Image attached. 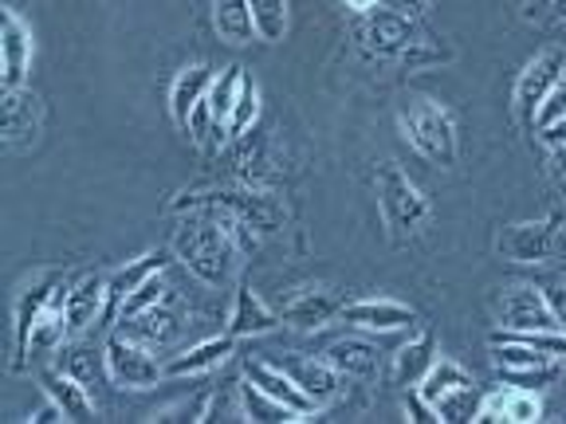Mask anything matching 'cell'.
I'll return each mask as SVG.
<instances>
[{"mask_svg": "<svg viewBox=\"0 0 566 424\" xmlns=\"http://www.w3.org/2000/svg\"><path fill=\"white\" fill-rule=\"evenodd\" d=\"M240 252L244 247L232 240V232L221 224V216L201 209V216L181 221L174 232V256L189 275L205 283V287H224L237 275Z\"/></svg>", "mask_w": 566, "mask_h": 424, "instance_id": "1", "label": "cell"}, {"mask_svg": "<svg viewBox=\"0 0 566 424\" xmlns=\"http://www.w3.org/2000/svg\"><path fill=\"white\" fill-rule=\"evenodd\" d=\"M169 209L174 212L209 209V212H217L221 221L240 224V229L256 232V236H272V232H280L283 221H287L283 204L275 201L272 193H264V189H205V193H181Z\"/></svg>", "mask_w": 566, "mask_h": 424, "instance_id": "2", "label": "cell"}, {"mask_svg": "<svg viewBox=\"0 0 566 424\" xmlns=\"http://www.w3.org/2000/svg\"><path fill=\"white\" fill-rule=\"evenodd\" d=\"M374 189H378V212L389 232V244L406 247L429 224V212H433L429 197L417 189V181L398 161H381L378 173H374Z\"/></svg>", "mask_w": 566, "mask_h": 424, "instance_id": "3", "label": "cell"}, {"mask_svg": "<svg viewBox=\"0 0 566 424\" xmlns=\"http://www.w3.org/2000/svg\"><path fill=\"white\" fill-rule=\"evenodd\" d=\"M398 126H401V134H406V141L421 153V158H429L433 166H444V169L457 166V158H460L457 123H452V115L437 103V98L413 95L406 106H401Z\"/></svg>", "mask_w": 566, "mask_h": 424, "instance_id": "4", "label": "cell"}, {"mask_svg": "<svg viewBox=\"0 0 566 424\" xmlns=\"http://www.w3.org/2000/svg\"><path fill=\"white\" fill-rule=\"evenodd\" d=\"M417 393L437 409V421H476L480 401H476V389H472L469 370L449 362V358H441L429 370V378L417 385Z\"/></svg>", "mask_w": 566, "mask_h": 424, "instance_id": "5", "label": "cell"}, {"mask_svg": "<svg viewBox=\"0 0 566 424\" xmlns=\"http://www.w3.org/2000/svg\"><path fill=\"white\" fill-rule=\"evenodd\" d=\"M492 362H495V373H500L507 385H520V389L551 385V381L558 378V370H563V358L539 350V346L512 342V338H492Z\"/></svg>", "mask_w": 566, "mask_h": 424, "instance_id": "6", "label": "cell"}, {"mask_svg": "<svg viewBox=\"0 0 566 424\" xmlns=\"http://www.w3.org/2000/svg\"><path fill=\"white\" fill-rule=\"evenodd\" d=\"M106 373L118 389H154L166 378V362L154 358V350L138 338H126L123 330L106 338Z\"/></svg>", "mask_w": 566, "mask_h": 424, "instance_id": "7", "label": "cell"}, {"mask_svg": "<svg viewBox=\"0 0 566 424\" xmlns=\"http://www.w3.org/2000/svg\"><path fill=\"white\" fill-rule=\"evenodd\" d=\"M424 35V28L417 24L409 12L401 9H370L363 17V28H358V40H363V47L370 55H378V60H398L409 52V47L417 44Z\"/></svg>", "mask_w": 566, "mask_h": 424, "instance_id": "8", "label": "cell"}, {"mask_svg": "<svg viewBox=\"0 0 566 424\" xmlns=\"http://www.w3.org/2000/svg\"><path fill=\"white\" fill-rule=\"evenodd\" d=\"M63 287H67L63 272H44V275H35L24 292L17 295V303H12V365H17V370L28 365V346H32L35 322H40L48 303H52Z\"/></svg>", "mask_w": 566, "mask_h": 424, "instance_id": "9", "label": "cell"}, {"mask_svg": "<svg viewBox=\"0 0 566 424\" xmlns=\"http://www.w3.org/2000/svg\"><path fill=\"white\" fill-rule=\"evenodd\" d=\"M495 318L500 327L515 330V335H527V330H558V318L551 310L547 295H543L539 283H512L495 295Z\"/></svg>", "mask_w": 566, "mask_h": 424, "instance_id": "10", "label": "cell"}, {"mask_svg": "<svg viewBox=\"0 0 566 424\" xmlns=\"http://www.w3.org/2000/svg\"><path fill=\"white\" fill-rule=\"evenodd\" d=\"M495 247L512 264H551V259L566 252V229H558V221L512 224V229L500 232Z\"/></svg>", "mask_w": 566, "mask_h": 424, "instance_id": "11", "label": "cell"}, {"mask_svg": "<svg viewBox=\"0 0 566 424\" xmlns=\"http://www.w3.org/2000/svg\"><path fill=\"white\" fill-rule=\"evenodd\" d=\"M566 75V55L563 52H543L535 55V60L527 63V67L520 71V80H515V115H520L523 126H531L535 130V118H539L543 103L551 98V91L563 83Z\"/></svg>", "mask_w": 566, "mask_h": 424, "instance_id": "12", "label": "cell"}, {"mask_svg": "<svg viewBox=\"0 0 566 424\" xmlns=\"http://www.w3.org/2000/svg\"><path fill=\"white\" fill-rule=\"evenodd\" d=\"M44 126V110L40 98L24 87L0 91V130H4V150H28L40 138Z\"/></svg>", "mask_w": 566, "mask_h": 424, "instance_id": "13", "label": "cell"}, {"mask_svg": "<svg viewBox=\"0 0 566 424\" xmlns=\"http://www.w3.org/2000/svg\"><path fill=\"white\" fill-rule=\"evenodd\" d=\"M32 67V28L20 20L17 9L0 12V91L24 87Z\"/></svg>", "mask_w": 566, "mask_h": 424, "instance_id": "14", "label": "cell"}, {"mask_svg": "<svg viewBox=\"0 0 566 424\" xmlns=\"http://www.w3.org/2000/svg\"><path fill=\"white\" fill-rule=\"evenodd\" d=\"M338 318H343V322H350V327H358V330H370V335H394V330L413 327L417 310L406 307V303H398V299H386V295H378V299L346 303Z\"/></svg>", "mask_w": 566, "mask_h": 424, "instance_id": "15", "label": "cell"}, {"mask_svg": "<svg viewBox=\"0 0 566 424\" xmlns=\"http://www.w3.org/2000/svg\"><path fill=\"white\" fill-rule=\"evenodd\" d=\"M67 338H80L106 318V275L87 272L67 287Z\"/></svg>", "mask_w": 566, "mask_h": 424, "instance_id": "16", "label": "cell"}, {"mask_svg": "<svg viewBox=\"0 0 566 424\" xmlns=\"http://www.w3.org/2000/svg\"><path fill=\"white\" fill-rule=\"evenodd\" d=\"M166 267H169V247H150L146 256L130 259L126 267H118V272L106 275V318L115 322V315H118V307H123L126 295L138 292L142 283L150 279V275L166 272Z\"/></svg>", "mask_w": 566, "mask_h": 424, "instance_id": "17", "label": "cell"}, {"mask_svg": "<svg viewBox=\"0 0 566 424\" xmlns=\"http://www.w3.org/2000/svg\"><path fill=\"white\" fill-rule=\"evenodd\" d=\"M343 295L338 287H307V292L295 295L287 307H283V322L295 330H323L335 315H343Z\"/></svg>", "mask_w": 566, "mask_h": 424, "instance_id": "18", "label": "cell"}, {"mask_svg": "<svg viewBox=\"0 0 566 424\" xmlns=\"http://www.w3.org/2000/svg\"><path fill=\"white\" fill-rule=\"evenodd\" d=\"M283 327V315H275L260 292L252 283H240L237 287V299H232V310H229V335L232 338H256V335H268V330Z\"/></svg>", "mask_w": 566, "mask_h": 424, "instance_id": "19", "label": "cell"}, {"mask_svg": "<svg viewBox=\"0 0 566 424\" xmlns=\"http://www.w3.org/2000/svg\"><path fill=\"white\" fill-rule=\"evenodd\" d=\"M244 378L252 381V385H260L268 393V398H275V401H283L287 409H295V413H303V416H311L315 413V401L303 393L300 385H295V378L283 365H272V362H260V358H248L244 362Z\"/></svg>", "mask_w": 566, "mask_h": 424, "instance_id": "20", "label": "cell"}, {"mask_svg": "<svg viewBox=\"0 0 566 424\" xmlns=\"http://www.w3.org/2000/svg\"><path fill=\"white\" fill-rule=\"evenodd\" d=\"M441 362L437 358V338L424 330V335H417L413 342H406L398 353H394V365H389V385L398 389H417L424 378H429V370Z\"/></svg>", "mask_w": 566, "mask_h": 424, "instance_id": "21", "label": "cell"}, {"mask_svg": "<svg viewBox=\"0 0 566 424\" xmlns=\"http://www.w3.org/2000/svg\"><path fill=\"white\" fill-rule=\"evenodd\" d=\"M283 370L292 373L295 385H300L318 409L331 405V401L338 398V389H343V373H338L327 358H287Z\"/></svg>", "mask_w": 566, "mask_h": 424, "instance_id": "22", "label": "cell"}, {"mask_svg": "<svg viewBox=\"0 0 566 424\" xmlns=\"http://www.w3.org/2000/svg\"><path fill=\"white\" fill-rule=\"evenodd\" d=\"M232 346L237 338L221 335V338H205V342L189 346V350L174 353L166 362V378H201V373H212L217 365H224L232 358Z\"/></svg>", "mask_w": 566, "mask_h": 424, "instance_id": "23", "label": "cell"}, {"mask_svg": "<svg viewBox=\"0 0 566 424\" xmlns=\"http://www.w3.org/2000/svg\"><path fill=\"white\" fill-rule=\"evenodd\" d=\"M212 80H217V75H212L209 63H189V67L174 80V87H169V115H174V123L181 126V130L189 126L197 106L209 98Z\"/></svg>", "mask_w": 566, "mask_h": 424, "instance_id": "24", "label": "cell"}, {"mask_svg": "<svg viewBox=\"0 0 566 424\" xmlns=\"http://www.w3.org/2000/svg\"><path fill=\"white\" fill-rule=\"evenodd\" d=\"M115 330H123L126 338H138V342H146L150 350H161V346H169L177 335H181V315H177L169 303H158V307L142 310V315L118 322Z\"/></svg>", "mask_w": 566, "mask_h": 424, "instance_id": "25", "label": "cell"}, {"mask_svg": "<svg viewBox=\"0 0 566 424\" xmlns=\"http://www.w3.org/2000/svg\"><path fill=\"white\" fill-rule=\"evenodd\" d=\"M40 385H44V393L55 401V405L63 409V416L67 421H95V401H91V389L83 385L80 378H71L67 370H44L40 373Z\"/></svg>", "mask_w": 566, "mask_h": 424, "instance_id": "26", "label": "cell"}, {"mask_svg": "<svg viewBox=\"0 0 566 424\" xmlns=\"http://www.w3.org/2000/svg\"><path fill=\"white\" fill-rule=\"evenodd\" d=\"M327 362L335 365L343 378H354V381H374L381 370L378 346L366 342V338H338L327 350Z\"/></svg>", "mask_w": 566, "mask_h": 424, "instance_id": "27", "label": "cell"}, {"mask_svg": "<svg viewBox=\"0 0 566 424\" xmlns=\"http://www.w3.org/2000/svg\"><path fill=\"white\" fill-rule=\"evenodd\" d=\"M55 353H60V370H67L71 378H80L87 389H95L98 378H111V373H106V346L95 350V346L83 342V335L67 338Z\"/></svg>", "mask_w": 566, "mask_h": 424, "instance_id": "28", "label": "cell"}, {"mask_svg": "<svg viewBox=\"0 0 566 424\" xmlns=\"http://www.w3.org/2000/svg\"><path fill=\"white\" fill-rule=\"evenodd\" d=\"M212 28L224 44L244 47L256 35V20H252V4L248 0H212Z\"/></svg>", "mask_w": 566, "mask_h": 424, "instance_id": "29", "label": "cell"}, {"mask_svg": "<svg viewBox=\"0 0 566 424\" xmlns=\"http://www.w3.org/2000/svg\"><path fill=\"white\" fill-rule=\"evenodd\" d=\"M240 405H244V421H260V424H295L303 421V413L287 409L283 401L268 398L264 389L252 385V381H240Z\"/></svg>", "mask_w": 566, "mask_h": 424, "instance_id": "30", "label": "cell"}, {"mask_svg": "<svg viewBox=\"0 0 566 424\" xmlns=\"http://www.w3.org/2000/svg\"><path fill=\"white\" fill-rule=\"evenodd\" d=\"M240 87H244V67H224L217 80H212L209 87V110H212V123H217V130L229 134V118H232V106H237L240 98Z\"/></svg>", "mask_w": 566, "mask_h": 424, "instance_id": "31", "label": "cell"}, {"mask_svg": "<svg viewBox=\"0 0 566 424\" xmlns=\"http://www.w3.org/2000/svg\"><path fill=\"white\" fill-rule=\"evenodd\" d=\"M248 4H252V20H256V40L280 44L292 28V4L287 0H248Z\"/></svg>", "mask_w": 566, "mask_h": 424, "instance_id": "32", "label": "cell"}, {"mask_svg": "<svg viewBox=\"0 0 566 424\" xmlns=\"http://www.w3.org/2000/svg\"><path fill=\"white\" fill-rule=\"evenodd\" d=\"M169 299V283H166V275H150V279L142 283L138 292H130L123 299V307H118V315H115V327L118 322H126V318H134V315H142V310H150V307H158V303H166Z\"/></svg>", "mask_w": 566, "mask_h": 424, "instance_id": "33", "label": "cell"}, {"mask_svg": "<svg viewBox=\"0 0 566 424\" xmlns=\"http://www.w3.org/2000/svg\"><path fill=\"white\" fill-rule=\"evenodd\" d=\"M256 115H260V87L244 75V87H240V98H237V106H232V118H229L232 138H244V134L252 130V123H256Z\"/></svg>", "mask_w": 566, "mask_h": 424, "instance_id": "34", "label": "cell"}, {"mask_svg": "<svg viewBox=\"0 0 566 424\" xmlns=\"http://www.w3.org/2000/svg\"><path fill=\"white\" fill-rule=\"evenodd\" d=\"M507 385V381H504ZM507 421L512 424H535L543 421V401L535 389H520V385H507Z\"/></svg>", "mask_w": 566, "mask_h": 424, "instance_id": "35", "label": "cell"}, {"mask_svg": "<svg viewBox=\"0 0 566 424\" xmlns=\"http://www.w3.org/2000/svg\"><path fill=\"white\" fill-rule=\"evenodd\" d=\"M523 20L539 28L566 24V0H527V4H523Z\"/></svg>", "mask_w": 566, "mask_h": 424, "instance_id": "36", "label": "cell"}, {"mask_svg": "<svg viewBox=\"0 0 566 424\" xmlns=\"http://www.w3.org/2000/svg\"><path fill=\"white\" fill-rule=\"evenodd\" d=\"M539 287H543V295H547L551 310H555L558 330H566V279L558 275V279H547V283H539Z\"/></svg>", "mask_w": 566, "mask_h": 424, "instance_id": "37", "label": "cell"}, {"mask_svg": "<svg viewBox=\"0 0 566 424\" xmlns=\"http://www.w3.org/2000/svg\"><path fill=\"white\" fill-rule=\"evenodd\" d=\"M563 115H566V83H558V87L551 91L547 103H543L539 118H535V130H539V126H547V123H555V118H563Z\"/></svg>", "mask_w": 566, "mask_h": 424, "instance_id": "38", "label": "cell"}, {"mask_svg": "<svg viewBox=\"0 0 566 424\" xmlns=\"http://www.w3.org/2000/svg\"><path fill=\"white\" fill-rule=\"evenodd\" d=\"M539 141L547 146V150H566V115L547 126H539Z\"/></svg>", "mask_w": 566, "mask_h": 424, "instance_id": "39", "label": "cell"}, {"mask_svg": "<svg viewBox=\"0 0 566 424\" xmlns=\"http://www.w3.org/2000/svg\"><path fill=\"white\" fill-rule=\"evenodd\" d=\"M406 413H409V421H437V409L429 405L421 393H409V398H406Z\"/></svg>", "mask_w": 566, "mask_h": 424, "instance_id": "40", "label": "cell"}, {"mask_svg": "<svg viewBox=\"0 0 566 424\" xmlns=\"http://www.w3.org/2000/svg\"><path fill=\"white\" fill-rule=\"evenodd\" d=\"M28 421H32V424H52V421H67V416H63V409L55 405L52 398H48L44 405H40V409H35L32 416H28Z\"/></svg>", "mask_w": 566, "mask_h": 424, "instance_id": "41", "label": "cell"}, {"mask_svg": "<svg viewBox=\"0 0 566 424\" xmlns=\"http://www.w3.org/2000/svg\"><path fill=\"white\" fill-rule=\"evenodd\" d=\"M433 4V0H394V9H401V12H409V17H417V12H424Z\"/></svg>", "mask_w": 566, "mask_h": 424, "instance_id": "42", "label": "cell"}, {"mask_svg": "<svg viewBox=\"0 0 566 424\" xmlns=\"http://www.w3.org/2000/svg\"><path fill=\"white\" fill-rule=\"evenodd\" d=\"M381 0H346V9H354V12H370V9H378Z\"/></svg>", "mask_w": 566, "mask_h": 424, "instance_id": "43", "label": "cell"}]
</instances>
